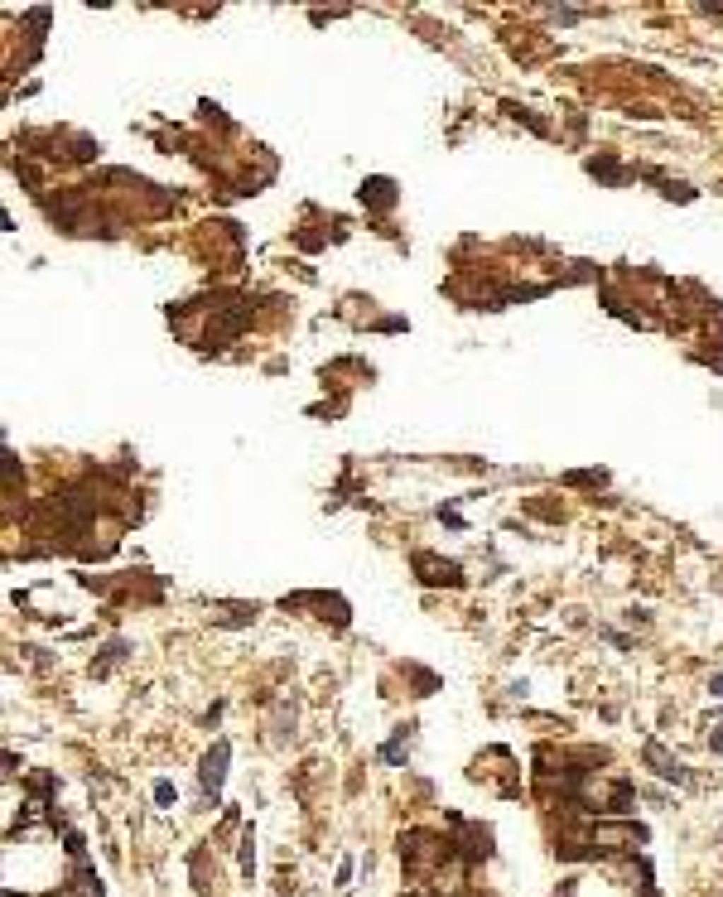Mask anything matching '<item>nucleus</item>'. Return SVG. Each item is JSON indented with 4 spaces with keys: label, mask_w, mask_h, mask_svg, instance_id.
Masks as SVG:
<instances>
[{
    "label": "nucleus",
    "mask_w": 723,
    "mask_h": 897,
    "mask_svg": "<svg viewBox=\"0 0 723 897\" xmlns=\"http://www.w3.org/2000/svg\"><path fill=\"white\" fill-rule=\"evenodd\" d=\"M222 772H227V743H213V753L203 758V787L217 801V787H222Z\"/></svg>",
    "instance_id": "obj_2"
},
{
    "label": "nucleus",
    "mask_w": 723,
    "mask_h": 897,
    "mask_svg": "<svg viewBox=\"0 0 723 897\" xmlns=\"http://www.w3.org/2000/svg\"><path fill=\"white\" fill-rule=\"evenodd\" d=\"M709 690H714V695H723V671H719L714 680H709Z\"/></svg>",
    "instance_id": "obj_6"
},
{
    "label": "nucleus",
    "mask_w": 723,
    "mask_h": 897,
    "mask_svg": "<svg viewBox=\"0 0 723 897\" xmlns=\"http://www.w3.org/2000/svg\"><path fill=\"white\" fill-rule=\"evenodd\" d=\"M415 565H420V570H429V574H425L429 584H439V579H449V584H458V565H434L429 555H420Z\"/></svg>",
    "instance_id": "obj_3"
},
{
    "label": "nucleus",
    "mask_w": 723,
    "mask_h": 897,
    "mask_svg": "<svg viewBox=\"0 0 723 897\" xmlns=\"http://www.w3.org/2000/svg\"><path fill=\"white\" fill-rule=\"evenodd\" d=\"M362 198H372V203H396V193H391V179H372V184H362Z\"/></svg>",
    "instance_id": "obj_4"
},
{
    "label": "nucleus",
    "mask_w": 723,
    "mask_h": 897,
    "mask_svg": "<svg viewBox=\"0 0 723 897\" xmlns=\"http://www.w3.org/2000/svg\"><path fill=\"white\" fill-rule=\"evenodd\" d=\"M709 743H714V748H719V753H723V734H714V738H709Z\"/></svg>",
    "instance_id": "obj_7"
},
{
    "label": "nucleus",
    "mask_w": 723,
    "mask_h": 897,
    "mask_svg": "<svg viewBox=\"0 0 723 897\" xmlns=\"http://www.w3.org/2000/svg\"><path fill=\"white\" fill-rule=\"evenodd\" d=\"M646 762H651V767H656V772H661L666 782H690L685 762H680V758H670V753L661 748V743H646Z\"/></svg>",
    "instance_id": "obj_1"
},
{
    "label": "nucleus",
    "mask_w": 723,
    "mask_h": 897,
    "mask_svg": "<svg viewBox=\"0 0 723 897\" xmlns=\"http://www.w3.org/2000/svg\"><path fill=\"white\" fill-rule=\"evenodd\" d=\"M155 801L169 806V801H174V787H169V782H155Z\"/></svg>",
    "instance_id": "obj_5"
}]
</instances>
